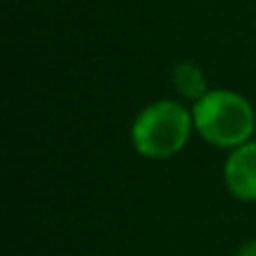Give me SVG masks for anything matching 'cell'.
<instances>
[{
    "label": "cell",
    "mask_w": 256,
    "mask_h": 256,
    "mask_svg": "<svg viewBox=\"0 0 256 256\" xmlns=\"http://www.w3.org/2000/svg\"><path fill=\"white\" fill-rule=\"evenodd\" d=\"M198 132L216 146H240L254 130V112L243 97L227 90L204 94L194 108Z\"/></svg>",
    "instance_id": "1"
},
{
    "label": "cell",
    "mask_w": 256,
    "mask_h": 256,
    "mask_svg": "<svg viewBox=\"0 0 256 256\" xmlns=\"http://www.w3.org/2000/svg\"><path fill=\"white\" fill-rule=\"evenodd\" d=\"M191 120L176 102L148 106L132 124V144L144 158L164 160L176 155L189 140Z\"/></svg>",
    "instance_id": "2"
},
{
    "label": "cell",
    "mask_w": 256,
    "mask_h": 256,
    "mask_svg": "<svg viewBox=\"0 0 256 256\" xmlns=\"http://www.w3.org/2000/svg\"><path fill=\"white\" fill-rule=\"evenodd\" d=\"M230 191L240 200H256V144H243L225 164Z\"/></svg>",
    "instance_id": "3"
},
{
    "label": "cell",
    "mask_w": 256,
    "mask_h": 256,
    "mask_svg": "<svg viewBox=\"0 0 256 256\" xmlns=\"http://www.w3.org/2000/svg\"><path fill=\"white\" fill-rule=\"evenodd\" d=\"M173 84L184 97L189 99H202L204 90H207V81H204L202 72L194 66V63H182L173 72Z\"/></svg>",
    "instance_id": "4"
},
{
    "label": "cell",
    "mask_w": 256,
    "mask_h": 256,
    "mask_svg": "<svg viewBox=\"0 0 256 256\" xmlns=\"http://www.w3.org/2000/svg\"><path fill=\"white\" fill-rule=\"evenodd\" d=\"M236 256H256V240H250V243H245L243 248L238 250V254Z\"/></svg>",
    "instance_id": "5"
}]
</instances>
